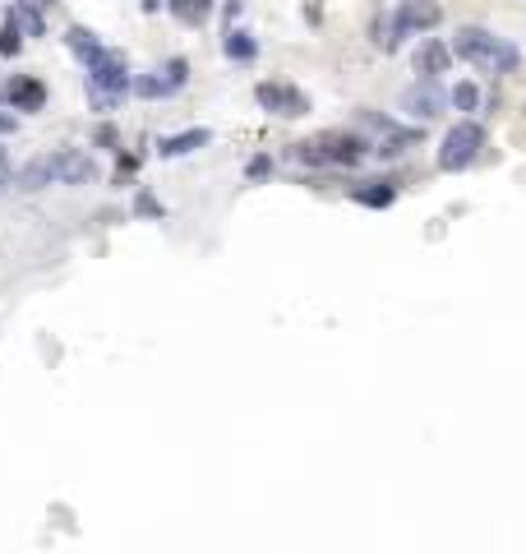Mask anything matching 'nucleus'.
<instances>
[{"instance_id": "7", "label": "nucleus", "mask_w": 526, "mask_h": 554, "mask_svg": "<svg viewBox=\"0 0 526 554\" xmlns=\"http://www.w3.org/2000/svg\"><path fill=\"white\" fill-rule=\"evenodd\" d=\"M47 171L51 185H88L97 176V162L79 148H60V153H47Z\"/></svg>"}, {"instance_id": "19", "label": "nucleus", "mask_w": 526, "mask_h": 554, "mask_svg": "<svg viewBox=\"0 0 526 554\" xmlns=\"http://www.w3.org/2000/svg\"><path fill=\"white\" fill-rule=\"evenodd\" d=\"M370 33H374V47H379V51H388V56H393L397 47H402V37H397L393 19H374V28H370Z\"/></svg>"}, {"instance_id": "11", "label": "nucleus", "mask_w": 526, "mask_h": 554, "mask_svg": "<svg viewBox=\"0 0 526 554\" xmlns=\"http://www.w3.org/2000/svg\"><path fill=\"white\" fill-rule=\"evenodd\" d=\"M411 65H416V79H439V74L453 70V47L439 42V37H425L416 56H411Z\"/></svg>"}, {"instance_id": "27", "label": "nucleus", "mask_w": 526, "mask_h": 554, "mask_svg": "<svg viewBox=\"0 0 526 554\" xmlns=\"http://www.w3.org/2000/svg\"><path fill=\"white\" fill-rule=\"evenodd\" d=\"M236 5H240V0H236Z\"/></svg>"}, {"instance_id": "20", "label": "nucleus", "mask_w": 526, "mask_h": 554, "mask_svg": "<svg viewBox=\"0 0 526 554\" xmlns=\"http://www.w3.org/2000/svg\"><path fill=\"white\" fill-rule=\"evenodd\" d=\"M14 19H19L24 37H42V33H47V19H42V10H28V5H14Z\"/></svg>"}, {"instance_id": "10", "label": "nucleus", "mask_w": 526, "mask_h": 554, "mask_svg": "<svg viewBox=\"0 0 526 554\" xmlns=\"http://www.w3.org/2000/svg\"><path fill=\"white\" fill-rule=\"evenodd\" d=\"M0 97H5L14 111H42L47 107V84L33 79V74H14L10 84L0 88Z\"/></svg>"}, {"instance_id": "4", "label": "nucleus", "mask_w": 526, "mask_h": 554, "mask_svg": "<svg viewBox=\"0 0 526 554\" xmlns=\"http://www.w3.org/2000/svg\"><path fill=\"white\" fill-rule=\"evenodd\" d=\"M480 148H485V125H480V121H457L453 130L443 134L439 157H434V162H439V171L453 176V171H467L471 162H476Z\"/></svg>"}, {"instance_id": "26", "label": "nucleus", "mask_w": 526, "mask_h": 554, "mask_svg": "<svg viewBox=\"0 0 526 554\" xmlns=\"http://www.w3.org/2000/svg\"><path fill=\"white\" fill-rule=\"evenodd\" d=\"M5 171H10V157H5V148H0V176H5Z\"/></svg>"}, {"instance_id": "24", "label": "nucleus", "mask_w": 526, "mask_h": 554, "mask_svg": "<svg viewBox=\"0 0 526 554\" xmlns=\"http://www.w3.org/2000/svg\"><path fill=\"white\" fill-rule=\"evenodd\" d=\"M19 130V121H14V116H0V139H5V134H14Z\"/></svg>"}, {"instance_id": "3", "label": "nucleus", "mask_w": 526, "mask_h": 554, "mask_svg": "<svg viewBox=\"0 0 526 554\" xmlns=\"http://www.w3.org/2000/svg\"><path fill=\"white\" fill-rule=\"evenodd\" d=\"M125 93H134V79H130V65L120 51H102L93 65H88V97H93V107H116Z\"/></svg>"}, {"instance_id": "17", "label": "nucleus", "mask_w": 526, "mask_h": 554, "mask_svg": "<svg viewBox=\"0 0 526 554\" xmlns=\"http://www.w3.org/2000/svg\"><path fill=\"white\" fill-rule=\"evenodd\" d=\"M448 107L462 116V121H471V111L480 107V88L471 84V79H462V84H453L448 88Z\"/></svg>"}, {"instance_id": "1", "label": "nucleus", "mask_w": 526, "mask_h": 554, "mask_svg": "<svg viewBox=\"0 0 526 554\" xmlns=\"http://www.w3.org/2000/svg\"><path fill=\"white\" fill-rule=\"evenodd\" d=\"M448 47H453L457 61L476 65V70H485V74H513L517 65H522V51H517L508 37H494L490 28H480V24L457 28V37Z\"/></svg>"}, {"instance_id": "18", "label": "nucleus", "mask_w": 526, "mask_h": 554, "mask_svg": "<svg viewBox=\"0 0 526 554\" xmlns=\"http://www.w3.org/2000/svg\"><path fill=\"white\" fill-rule=\"evenodd\" d=\"M24 51V28L14 19V10L5 14V24H0V56H19Z\"/></svg>"}, {"instance_id": "16", "label": "nucleus", "mask_w": 526, "mask_h": 554, "mask_svg": "<svg viewBox=\"0 0 526 554\" xmlns=\"http://www.w3.org/2000/svg\"><path fill=\"white\" fill-rule=\"evenodd\" d=\"M167 10H171V19H176V24L199 28V24H208V14H213V0H167Z\"/></svg>"}, {"instance_id": "22", "label": "nucleus", "mask_w": 526, "mask_h": 554, "mask_svg": "<svg viewBox=\"0 0 526 554\" xmlns=\"http://www.w3.org/2000/svg\"><path fill=\"white\" fill-rule=\"evenodd\" d=\"M134 208H139V213H153V217H157V213H162V208H157V204H153V199H148V194H139V204H134Z\"/></svg>"}, {"instance_id": "14", "label": "nucleus", "mask_w": 526, "mask_h": 554, "mask_svg": "<svg viewBox=\"0 0 526 554\" xmlns=\"http://www.w3.org/2000/svg\"><path fill=\"white\" fill-rule=\"evenodd\" d=\"M222 51H227V61H236V65L259 61V42H254V33H245V28H231V33L222 37Z\"/></svg>"}, {"instance_id": "6", "label": "nucleus", "mask_w": 526, "mask_h": 554, "mask_svg": "<svg viewBox=\"0 0 526 554\" xmlns=\"http://www.w3.org/2000/svg\"><path fill=\"white\" fill-rule=\"evenodd\" d=\"M443 24V5L439 0H402L393 10V28L397 37H416V33H434Z\"/></svg>"}, {"instance_id": "5", "label": "nucleus", "mask_w": 526, "mask_h": 554, "mask_svg": "<svg viewBox=\"0 0 526 554\" xmlns=\"http://www.w3.org/2000/svg\"><path fill=\"white\" fill-rule=\"evenodd\" d=\"M254 102H259L268 116H282V121L310 116V97L300 93L296 84H282V79H263V84L254 88Z\"/></svg>"}, {"instance_id": "21", "label": "nucleus", "mask_w": 526, "mask_h": 554, "mask_svg": "<svg viewBox=\"0 0 526 554\" xmlns=\"http://www.w3.org/2000/svg\"><path fill=\"white\" fill-rule=\"evenodd\" d=\"M245 176H250V181H268V176H273V157H250V162H245Z\"/></svg>"}, {"instance_id": "9", "label": "nucleus", "mask_w": 526, "mask_h": 554, "mask_svg": "<svg viewBox=\"0 0 526 554\" xmlns=\"http://www.w3.org/2000/svg\"><path fill=\"white\" fill-rule=\"evenodd\" d=\"M402 111H411L420 125L443 116V93H439V79H416V84L402 93Z\"/></svg>"}, {"instance_id": "23", "label": "nucleus", "mask_w": 526, "mask_h": 554, "mask_svg": "<svg viewBox=\"0 0 526 554\" xmlns=\"http://www.w3.org/2000/svg\"><path fill=\"white\" fill-rule=\"evenodd\" d=\"M97 144H116V130H111V125H102V130H97Z\"/></svg>"}, {"instance_id": "15", "label": "nucleus", "mask_w": 526, "mask_h": 554, "mask_svg": "<svg viewBox=\"0 0 526 554\" xmlns=\"http://www.w3.org/2000/svg\"><path fill=\"white\" fill-rule=\"evenodd\" d=\"M65 42H70V51L79 56V61H84V70L97 61V56H102V51H107L102 42H97V33H93V28H84V24H74L70 33H65Z\"/></svg>"}, {"instance_id": "12", "label": "nucleus", "mask_w": 526, "mask_h": 554, "mask_svg": "<svg viewBox=\"0 0 526 554\" xmlns=\"http://www.w3.org/2000/svg\"><path fill=\"white\" fill-rule=\"evenodd\" d=\"M213 144V134L204 130V125H194V130H180V134H167L162 144H157V153L162 157H185V153H199V148Z\"/></svg>"}, {"instance_id": "8", "label": "nucleus", "mask_w": 526, "mask_h": 554, "mask_svg": "<svg viewBox=\"0 0 526 554\" xmlns=\"http://www.w3.org/2000/svg\"><path fill=\"white\" fill-rule=\"evenodd\" d=\"M185 84H190V61H180V56H176V61H167L157 74H139V79H134V93L153 102V97H171V93H180Z\"/></svg>"}, {"instance_id": "25", "label": "nucleus", "mask_w": 526, "mask_h": 554, "mask_svg": "<svg viewBox=\"0 0 526 554\" xmlns=\"http://www.w3.org/2000/svg\"><path fill=\"white\" fill-rule=\"evenodd\" d=\"M14 5H28V10H47L51 0H14Z\"/></svg>"}, {"instance_id": "2", "label": "nucleus", "mask_w": 526, "mask_h": 554, "mask_svg": "<svg viewBox=\"0 0 526 554\" xmlns=\"http://www.w3.org/2000/svg\"><path fill=\"white\" fill-rule=\"evenodd\" d=\"M365 153H374L360 134H347V130H333V134H319V139H305V144L291 148L300 167H356Z\"/></svg>"}, {"instance_id": "13", "label": "nucleus", "mask_w": 526, "mask_h": 554, "mask_svg": "<svg viewBox=\"0 0 526 554\" xmlns=\"http://www.w3.org/2000/svg\"><path fill=\"white\" fill-rule=\"evenodd\" d=\"M351 199H356L360 208H374V213H383V208H393L397 185L393 181H360V185H351Z\"/></svg>"}]
</instances>
